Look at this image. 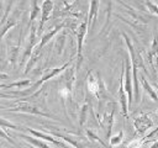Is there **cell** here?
<instances>
[{
    "label": "cell",
    "instance_id": "1",
    "mask_svg": "<svg viewBox=\"0 0 158 148\" xmlns=\"http://www.w3.org/2000/svg\"><path fill=\"white\" fill-rule=\"evenodd\" d=\"M122 37L126 42V46L128 48V53H130V63H131V72H132V86H133V99L136 102H138V97H139V89H138V74L137 70L138 68H144L143 62H142V57L141 54L136 51L132 41L130 39V37L126 33H122Z\"/></svg>",
    "mask_w": 158,
    "mask_h": 148
},
{
    "label": "cell",
    "instance_id": "2",
    "mask_svg": "<svg viewBox=\"0 0 158 148\" xmlns=\"http://www.w3.org/2000/svg\"><path fill=\"white\" fill-rule=\"evenodd\" d=\"M7 111H10V112H25V113H30V115H36V116H43V117L53 118V116L51 113L42 111L38 106H35V105H32V104H30L28 101H25V100L23 101L22 100L17 101L16 105L14 107L11 106L10 109H7Z\"/></svg>",
    "mask_w": 158,
    "mask_h": 148
},
{
    "label": "cell",
    "instance_id": "3",
    "mask_svg": "<svg viewBox=\"0 0 158 148\" xmlns=\"http://www.w3.org/2000/svg\"><path fill=\"white\" fill-rule=\"evenodd\" d=\"M86 88H88L89 92L95 95L98 99H102L104 95L107 94L106 89L104 86V83L100 79V76L94 74L93 72H89V74L86 76Z\"/></svg>",
    "mask_w": 158,
    "mask_h": 148
},
{
    "label": "cell",
    "instance_id": "4",
    "mask_svg": "<svg viewBox=\"0 0 158 148\" xmlns=\"http://www.w3.org/2000/svg\"><path fill=\"white\" fill-rule=\"evenodd\" d=\"M88 33V21L84 20L77 28V65L75 70L80 68V64L83 62V44H84V38Z\"/></svg>",
    "mask_w": 158,
    "mask_h": 148
},
{
    "label": "cell",
    "instance_id": "5",
    "mask_svg": "<svg viewBox=\"0 0 158 148\" xmlns=\"http://www.w3.org/2000/svg\"><path fill=\"white\" fill-rule=\"evenodd\" d=\"M135 130L138 134H144V132L153 126V118L148 113H141L133 120Z\"/></svg>",
    "mask_w": 158,
    "mask_h": 148
},
{
    "label": "cell",
    "instance_id": "6",
    "mask_svg": "<svg viewBox=\"0 0 158 148\" xmlns=\"http://www.w3.org/2000/svg\"><path fill=\"white\" fill-rule=\"evenodd\" d=\"M31 25H32V27L30 28V36H28V38H27V46H26L25 52H23V56H22L23 62H25V60H28V58L31 57V53H32L33 48H35L36 44H37V39H38L37 26H35L33 23H31ZM31 25H30V26H31Z\"/></svg>",
    "mask_w": 158,
    "mask_h": 148
},
{
    "label": "cell",
    "instance_id": "7",
    "mask_svg": "<svg viewBox=\"0 0 158 148\" xmlns=\"http://www.w3.org/2000/svg\"><path fill=\"white\" fill-rule=\"evenodd\" d=\"M23 130H26L32 137L35 138H38V139H42V141H46V142H51L53 143L54 146L57 147H60V148H68V146L65 143H63L60 139H56L52 134L49 133H43V132H40V131H36V130H32V128H28V127H23Z\"/></svg>",
    "mask_w": 158,
    "mask_h": 148
},
{
    "label": "cell",
    "instance_id": "8",
    "mask_svg": "<svg viewBox=\"0 0 158 148\" xmlns=\"http://www.w3.org/2000/svg\"><path fill=\"white\" fill-rule=\"evenodd\" d=\"M53 0H43L42 1V5H41V18H40V23L37 26V31L38 33L42 31L44 23L48 21L51 14H52V10H53Z\"/></svg>",
    "mask_w": 158,
    "mask_h": 148
},
{
    "label": "cell",
    "instance_id": "9",
    "mask_svg": "<svg viewBox=\"0 0 158 148\" xmlns=\"http://www.w3.org/2000/svg\"><path fill=\"white\" fill-rule=\"evenodd\" d=\"M114 115H115V107L110 112H106L102 116V120H100V126L105 130V134H106L107 139L111 137V131H112V126H114Z\"/></svg>",
    "mask_w": 158,
    "mask_h": 148
},
{
    "label": "cell",
    "instance_id": "10",
    "mask_svg": "<svg viewBox=\"0 0 158 148\" xmlns=\"http://www.w3.org/2000/svg\"><path fill=\"white\" fill-rule=\"evenodd\" d=\"M147 60H148V63L151 64L153 72H156V70L158 69V41H157L156 37L153 38L152 46H151L149 52H148V54H147Z\"/></svg>",
    "mask_w": 158,
    "mask_h": 148
},
{
    "label": "cell",
    "instance_id": "11",
    "mask_svg": "<svg viewBox=\"0 0 158 148\" xmlns=\"http://www.w3.org/2000/svg\"><path fill=\"white\" fill-rule=\"evenodd\" d=\"M99 5H100V0H90V6H89V14H88V31L90 28L94 27L95 21L98 18V14H99Z\"/></svg>",
    "mask_w": 158,
    "mask_h": 148
},
{
    "label": "cell",
    "instance_id": "12",
    "mask_svg": "<svg viewBox=\"0 0 158 148\" xmlns=\"http://www.w3.org/2000/svg\"><path fill=\"white\" fill-rule=\"evenodd\" d=\"M49 134H52L53 137H58V138H60V139L65 141L67 143H69V144H70L72 147H74V148H86V146H85L83 142H80V141H79V138H75V137H73V136L63 134V133L57 132V131H51V132H49Z\"/></svg>",
    "mask_w": 158,
    "mask_h": 148
},
{
    "label": "cell",
    "instance_id": "13",
    "mask_svg": "<svg viewBox=\"0 0 158 148\" xmlns=\"http://www.w3.org/2000/svg\"><path fill=\"white\" fill-rule=\"evenodd\" d=\"M118 99H120V105L121 110L125 117H128V101H127V95L123 89V79H122V72H121V79H120V89H118Z\"/></svg>",
    "mask_w": 158,
    "mask_h": 148
},
{
    "label": "cell",
    "instance_id": "14",
    "mask_svg": "<svg viewBox=\"0 0 158 148\" xmlns=\"http://www.w3.org/2000/svg\"><path fill=\"white\" fill-rule=\"evenodd\" d=\"M20 48H21V41H19V43L16 46H9L7 47V51H6V53H7V60H9V63L12 67L15 65V63H16V60L19 58Z\"/></svg>",
    "mask_w": 158,
    "mask_h": 148
},
{
    "label": "cell",
    "instance_id": "15",
    "mask_svg": "<svg viewBox=\"0 0 158 148\" xmlns=\"http://www.w3.org/2000/svg\"><path fill=\"white\" fill-rule=\"evenodd\" d=\"M32 85V80L31 79H21L10 84H1V89H12V88H17V89H27Z\"/></svg>",
    "mask_w": 158,
    "mask_h": 148
},
{
    "label": "cell",
    "instance_id": "16",
    "mask_svg": "<svg viewBox=\"0 0 158 148\" xmlns=\"http://www.w3.org/2000/svg\"><path fill=\"white\" fill-rule=\"evenodd\" d=\"M21 138H23L26 142H28L31 146L36 147V148H54V147H51L49 144H47L42 139H38V138H35L32 136H26V134H19Z\"/></svg>",
    "mask_w": 158,
    "mask_h": 148
},
{
    "label": "cell",
    "instance_id": "17",
    "mask_svg": "<svg viewBox=\"0 0 158 148\" xmlns=\"http://www.w3.org/2000/svg\"><path fill=\"white\" fill-rule=\"evenodd\" d=\"M139 81H141V85H142V88L144 89V91L149 95V97H151L153 101H158V94H157L156 90L152 88V85L147 81V79L144 78V75L141 74V79H139Z\"/></svg>",
    "mask_w": 158,
    "mask_h": 148
},
{
    "label": "cell",
    "instance_id": "18",
    "mask_svg": "<svg viewBox=\"0 0 158 148\" xmlns=\"http://www.w3.org/2000/svg\"><path fill=\"white\" fill-rule=\"evenodd\" d=\"M40 14H41V7L38 6L37 0H33L32 1V7H31V14H30V23H28V26L31 23H33V21L40 16Z\"/></svg>",
    "mask_w": 158,
    "mask_h": 148
},
{
    "label": "cell",
    "instance_id": "19",
    "mask_svg": "<svg viewBox=\"0 0 158 148\" xmlns=\"http://www.w3.org/2000/svg\"><path fill=\"white\" fill-rule=\"evenodd\" d=\"M0 127H1L4 131L7 130V128H11V130H23V127L17 126V125H15V123L7 121V120L4 118V117H0Z\"/></svg>",
    "mask_w": 158,
    "mask_h": 148
},
{
    "label": "cell",
    "instance_id": "20",
    "mask_svg": "<svg viewBox=\"0 0 158 148\" xmlns=\"http://www.w3.org/2000/svg\"><path fill=\"white\" fill-rule=\"evenodd\" d=\"M109 139H110V146L111 147H117L118 144H121V142L123 139V131L120 130L115 136H111Z\"/></svg>",
    "mask_w": 158,
    "mask_h": 148
},
{
    "label": "cell",
    "instance_id": "21",
    "mask_svg": "<svg viewBox=\"0 0 158 148\" xmlns=\"http://www.w3.org/2000/svg\"><path fill=\"white\" fill-rule=\"evenodd\" d=\"M88 112H89V104L85 102V104H83V106L80 109V116H79V125L80 126H84V123L88 118Z\"/></svg>",
    "mask_w": 158,
    "mask_h": 148
},
{
    "label": "cell",
    "instance_id": "22",
    "mask_svg": "<svg viewBox=\"0 0 158 148\" xmlns=\"http://www.w3.org/2000/svg\"><path fill=\"white\" fill-rule=\"evenodd\" d=\"M85 132H86V137H88V138H89L91 142H99L101 146L107 147V144H106V143H105V142H104V141H102V139H101V138H100V137H99L96 133H94L91 130H86Z\"/></svg>",
    "mask_w": 158,
    "mask_h": 148
},
{
    "label": "cell",
    "instance_id": "23",
    "mask_svg": "<svg viewBox=\"0 0 158 148\" xmlns=\"http://www.w3.org/2000/svg\"><path fill=\"white\" fill-rule=\"evenodd\" d=\"M143 142H144V138H143V137H142V138L132 139V141L126 146V148H141V146L143 144Z\"/></svg>",
    "mask_w": 158,
    "mask_h": 148
},
{
    "label": "cell",
    "instance_id": "24",
    "mask_svg": "<svg viewBox=\"0 0 158 148\" xmlns=\"http://www.w3.org/2000/svg\"><path fill=\"white\" fill-rule=\"evenodd\" d=\"M64 38H65V36L64 35H60L58 38H57V41H56V51H57V54H60L62 53V48H63V44H64Z\"/></svg>",
    "mask_w": 158,
    "mask_h": 148
},
{
    "label": "cell",
    "instance_id": "25",
    "mask_svg": "<svg viewBox=\"0 0 158 148\" xmlns=\"http://www.w3.org/2000/svg\"><path fill=\"white\" fill-rule=\"evenodd\" d=\"M144 5L147 6V9H148L149 12H152V14H154V15L158 16V5H157V4H154V2H152V1H149V0H147V1L144 2Z\"/></svg>",
    "mask_w": 158,
    "mask_h": 148
},
{
    "label": "cell",
    "instance_id": "26",
    "mask_svg": "<svg viewBox=\"0 0 158 148\" xmlns=\"http://www.w3.org/2000/svg\"><path fill=\"white\" fill-rule=\"evenodd\" d=\"M0 138H5V139H6L9 143H11L12 146H16L15 141H14V139H11V138H10V136H9V134H7V133H6V132H5V131H4L1 127H0Z\"/></svg>",
    "mask_w": 158,
    "mask_h": 148
},
{
    "label": "cell",
    "instance_id": "27",
    "mask_svg": "<svg viewBox=\"0 0 158 148\" xmlns=\"http://www.w3.org/2000/svg\"><path fill=\"white\" fill-rule=\"evenodd\" d=\"M157 132H158V126H157V127H156V128H154V130H152V131H151V132H149V133H148V134H147V136H144V137H143V138H144V141H146V139H147V138H148V139H149V138H151V137H152V136H153V134H156V133H157Z\"/></svg>",
    "mask_w": 158,
    "mask_h": 148
},
{
    "label": "cell",
    "instance_id": "28",
    "mask_svg": "<svg viewBox=\"0 0 158 148\" xmlns=\"http://www.w3.org/2000/svg\"><path fill=\"white\" fill-rule=\"evenodd\" d=\"M0 97H5V99H12V96L10 94H5V92H0Z\"/></svg>",
    "mask_w": 158,
    "mask_h": 148
},
{
    "label": "cell",
    "instance_id": "29",
    "mask_svg": "<svg viewBox=\"0 0 158 148\" xmlns=\"http://www.w3.org/2000/svg\"><path fill=\"white\" fill-rule=\"evenodd\" d=\"M149 148H158V139L153 141V142H152V144L149 146Z\"/></svg>",
    "mask_w": 158,
    "mask_h": 148
},
{
    "label": "cell",
    "instance_id": "30",
    "mask_svg": "<svg viewBox=\"0 0 158 148\" xmlns=\"http://www.w3.org/2000/svg\"><path fill=\"white\" fill-rule=\"evenodd\" d=\"M7 78H9V75H7V74H5V73L0 72V80H1V79L4 80V79H7Z\"/></svg>",
    "mask_w": 158,
    "mask_h": 148
},
{
    "label": "cell",
    "instance_id": "31",
    "mask_svg": "<svg viewBox=\"0 0 158 148\" xmlns=\"http://www.w3.org/2000/svg\"><path fill=\"white\" fill-rule=\"evenodd\" d=\"M28 148H36V147H33V146H30V147H28Z\"/></svg>",
    "mask_w": 158,
    "mask_h": 148
},
{
    "label": "cell",
    "instance_id": "32",
    "mask_svg": "<svg viewBox=\"0 0 158 148\" xmlns=\"http://www.w3.org/2000/svg\"><path fill=\"white\" fill-rule=\"evenodd\" d=\"M0 109H5V107H4V106H0Z\"/></svg>",
    "mask_w": 158,
    "mask_h": 148
},
{
    "label": "cell",
    "instance_id": "33",
    "mask_svg": "<svg viewBox=\"0 0 158 148\" xmlns=\"http://www.w3.org/2000/svg\"><path fill=\"white\" fill-rule=\"evenodd\" d=\"M1 84H2V83H0V89H1Z\"/></svg>",
    "mask_w": 158,
    "mask_h": 148
}]
</instances>
